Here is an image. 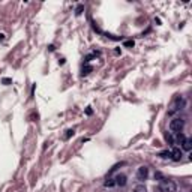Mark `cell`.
Listing matches in <instances>:
<instances>
[{
	"instance_id": "cell-8",
	"label": "cell",
	"mask_w": 192,
	"mask_h": 192,
	"mask_svg": "<svg viewBox=\"0 0 192 192\" xmlns=\"http://www.w3.org/2000/svg\"><path fill=\"white\" fill-rule=\"evenodd\" d=\"M134 192H147V188L143 183H138L134 186Z\"/></svg>"
},
{
	"instance_id": "cell-7",
	"label": "cell",
	"mask_w": 192,
	"mask_h": 192,
	"mask_svg": "<svg viewBox=\"0 0 192 192\" xmlns=\"http://www.w3.org/2000/svg\"><path fill=\"white\" fill-rule=\"evenodd\" d=\"M191 147H192V140L191 138H185L183 141H182V149L186 152H189L191 150Z\"/></svg>"
},
{
	"instance_id": "cell-4",
	"label": "cell",
	"mask_w": 192,
	"mask_h": 192,
	"mask_svg": "<svg viewBox=\"0 0 192 192\" xmlns=\"http://www.w3.org/2000/svg\"><path fill=\"white\" fill-rule=\"evenodd\" d=\"M147 176H149V168L147 167L138 168V171H137V179H138V180H146Z\"/></svg>"
},
{
	"instance_id": "cell-3",
	"label": "cell",
	"mask_w": 192,
	"mask_h": 192,
	"mask_svg": "<svg viewBox=\"0 0 192 192\" xmlns=\"http://www.w3.org/2000/svg\"><path fill=\"white\" fill-rule=\"evenodd\" d=\"M159 191L161 192H177V185H176L173 180L164 179V180L159 183Z\"/></svg>"
},
{
	"instance_id": "cell-2",
	"label": "cell",
	"mask_w": 192,
	"mask_h": 192,
	"mask_svg": "<svg viewBox=\"0 0 192 192\" xmlns=\"http://www.w3.org/2000/svg\"><path fill=\"white\" fill-rule=\"evenodd\" d=\"M183 128H185V120L180 119V117H176V119H173V120L170 122V131H171L173 134L182 132Z\"/></svg>"
},
{
	"instance_id": "cell-13",
	"label": "cell",
	"mask_w": 192,
	"mask_h": 192,
	"mask_svg": "<svg viewBox=\"0 0 192 192\" xmlns=\"http://www.w3.org/2000/svg\"><path fill=\"white\" fill-rule=\"evenodd\" d=\"M125 45H126V47H134V41H128V42H125Z\"/></svg>"
},
{
	"instance_id": "cell-11",
	"label": "cell",
	"mask_w": 192,
	"mask_h": 192,
	"mask_svg": "<svg viewBox=\"0 0 192 192\" xmlns=\"http://www.w3.org/2000/svg\"><path fill=\"white\" fill-rule=\"evenodd\" d=\"M90 71H92V66L83 68V72H81V75H87V74H90Z\"/></svg>"
},
{
	"instance_id": "cell-15",
	"label": "cell",
	"mask_w": 192,
	"mask_h": 192,
	"mask_svg": "<svg viewBox=\"0 0 192 192\" xmlns=\"http://www.w3.org/2000/svg\"><path fill=\"white\" fill-rule=\"evenodd\" d=\"M3 83L8 84V83H11V80H9V78H5V80H3Z\"/></svg>"
},
{
	"instance_id": "cell-1",
	"label": "cell",
	"mask_w": 192,
	"mask_h": 192,
	"mask_svg": "<svg viewBox=\"0 0 192 192\" xmlns=\"http://www.w3.org/2000/svg\"><path fill=\"white\" fill-rule=\"evenodd\" d=\"M183 107H185V99L182 98V96H177V98L173 101L170 110H168V116H173V114H176V113H179Z\"/></svg>"
},
{
	"instance_id": "cell-6",
	"label": "cell",
	"mask_w": 192,
	"mask_h": 192,
	"mask_svg": "<svg viewBox=\"0 0 192 192\" xmlns=\"http://www.w3.org/2000/svg\"><path fill=\"white\" fill-rule=\"evenodd\" d=\"M183 156V153H182V149H179V147H174L173 150H171V159L173 161H180Z\"/></svg>"
},
{
	"instance_id": "cell-5",
	"label": "cell",
	"mask_w": 192,
	"mask_h": 192,
	"mask_svg": "<svg viewBox=\"0 0 192 192\" xmlns=\"http://www.w3.org/2000/svg\"><path fill=\"white\" fill-rule=\"evenodd\" d=\"M114 182H116V186H120V188H123L126 183H128V177L125 174H117L116 179H114Z\"/></svg>"
},
{
	"instance_id": "cell-9",
	"label": "cell",
	"mask_w": 192,
	"mask_h": 192,
	"mask_svg": "<svg viewBox=\"0 0 192 192\" xmlns=\"http://www.w3.org/2000/svg\"><path fill=\"white\" fill-rule=\"evenodd\" d=\"M159 156L162 159H171V150H164L159 153Z\"/></svg>"
},
{
	"instance_id": "cell-14",
	"label": "cell",
	"mask_w": 192,
	"mask_h": 192,
	"mask_svg": "<svg viewBox=\"0 0 192 192\" xmlns=\"http://www.w3.org/2000/svg\"><path fill=\"white\" fill-rule=\"evenodd\" d=\"M71 135H74V131H72V129H69V131H68V134H66V138H69Z\"/></svg>"
},
{
	"instance_id": "cell-10",
	"label": "cell",
	"mask_w": 192,
	"mask_h": 192,
	"mask_svg": "<svg viewBox=\"0 0 192 192\" xmlns=\"http://www.w3.org/2000/svg\"><path fill=\"white\" fill-rule=\"evenodd\" d=\"M104 186H105V188H113V186H116L114 179H111V177H110V179H107V180H105V183H104Z\"/></svg>"
},
{
	"instance_id": "cell-12",
	"label": "cell",
	"mask_w": 192,
	"mask_h": 192,
	"mask_svg": "<svg viewBox=\"0 0 192 192\" xmlns=\"http://www.w3.org/2000/svg\"><path fill=\"white\" fill-rule=\"evenodd\" d=\"M83 9H84V6L83 5H80V6H78V8H77V15H81V12H83Z\"/></svg>"
}]
</instances>
